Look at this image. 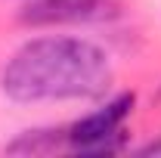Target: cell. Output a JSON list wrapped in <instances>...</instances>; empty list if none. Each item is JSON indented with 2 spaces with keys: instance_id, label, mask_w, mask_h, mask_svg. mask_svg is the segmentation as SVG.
<instances>
[{
  "instance_id": "obj_3",
  "label": "cell",
  "mask_w": 161,
  "mask_h": 158,
  "mask_svg": "<svg viewBox=\"0 0 161 158\" xmlns=\"http://www.w3.org/2000/svg\"><path fill=\"white\" fill-rule=\"evenodd\" d=\"M118 6L112 0H31L22 9L19 22L31 28L50 25H78V22H102L112 19Z\"/></svg>"
},
{
  "instance_id": "obj_2",
  "label": "cell",
  "mask_w": 161,
  "mask_h": 158,
  "mask_svg": "<svg viewBox=\"0 0 161 158\" xmlns=\"http://www.w3.org/2000/svg\"><path fill=\"white\" fill-rule=\"evenodd\" d=\"M133 109V96L121 93L118 99H112L105 109L80 118L78 124H71L68 130H62L65 146L84 152V155H102V152H115L121 137H124V121Z\"/></svg>"
},
{
  "instance_id": "obj_4",
  "label": "cell",
  "mask_w": 161,
  "mask_h": 158,
  "mask_svg": "<svg viewBox=\"0 0 161 158\" xmlns=\"http://www.w3.org/2000/svg\"><path fill=\"white\" fill-rule=\"evenodd\" d=\"M142 152H152V155H161V143H152V146H146Z\"/></svg>"
},
{
  "instance_id": "obj_1",
  "label": "cell",
  "mask_w": 161,
  "mask_h": 158,
  "mask_svg": "<svg viewBox=\"0 0 161 158\" xmlns=\"http://www.w3.org/2000/svg\"><path fill=\"white\" fill-rule=\"evenodd\" d=\"M112 84L108 53L84 37L28 40L3 65L0 87L16 102L93 99Z\"/></svg>"
}]
</instances>
